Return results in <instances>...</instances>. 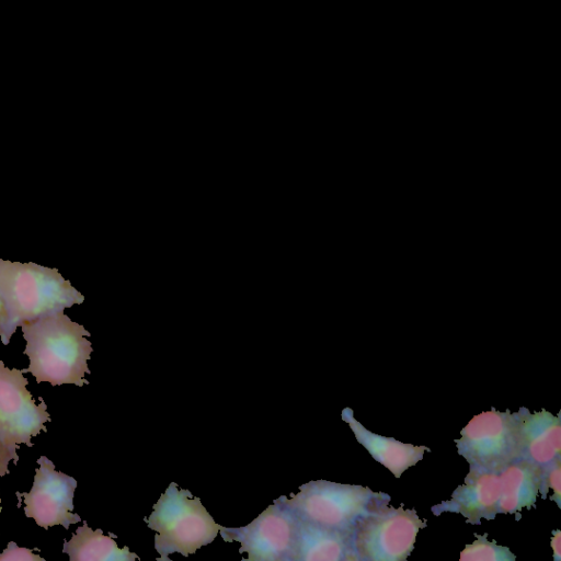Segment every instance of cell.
I'll return each mask as SVG.
<instances>
[{
	"instance_id": "cell-2",
	"label": "cell",
	"mask_w": 561,
	"mask_h": 561,
	"mask_svg": "<svg viewBox=\"0 0 561 561\" xmlns=\"http://www.w3.org/2000/svg\"><path fill=\"white\" fill-rule=\"evenodd\" d=\"M0 298L7 311L5 322L0 327V339L4 345L24 322L84 301L83 295L57 268L2 259Z\"/></svg>"
},
{
	"instance_id": "cell-12",
	"label": "cell",
	"mask_w": 561,
	"mask_h": 561,
	"mask_svg": "<svg viewBox=\"0 0 561 561\" xmlns=\"http://www.w3.org/2000/svg\"><path fill=\"white\" fill-rule=\"evenodd\" d=\"M357 560L353 533L329 529L298 518L290 561Z\"/></svg>"
},
{
	"instance_id": "cell-17",
	"label": "cell",
	"mask_w": 561,
	"mask_h": 561,
	"mask_svg": "<svg viewBox=\"0 0 561 561\" xmlns=\"http://www.w3.org/2000/svg\"><path fill=\"white\" fill-rule=\"evenodd\" d=\"M552 491L551 500L560 507L561 503V456L540 469L539 492L545 500Z\"/></svg>"
},
{
	"instance_id": "cell-15",
	"label": "cell",
	"mask_w": 561,
	"mask_h": 561,
	"mask_svg": "<svg viewBox=\"0 0 561 561\" xmlns=\"http://www.w3.org/2000/svg\"><path fill=\"white\" fill-rule=\"evenodd\" d=\"M103 535L102 529L92 530L87 522L77 528L69 541L64 540L62 553L70 561H134L140 558L129 551V548H118L114 538L116 535Z\"/></svg>"
},
{
	"instance_id": "cell-5",
	"label": "cell",
	"mask_w": 561,
	"mask_h": 561,
	"mask_svg": "<svg viewBox=\"0 0 561 561\" xmlns=\"http://www.w3.org/2000/svg\"><path fill=\"white\" fill-rule=\"evenodd\" d=\"M27 383L22 370L10 369L0 359V477L10 473V461L18 463L19 445L32 447L31 438L46 432L45 423L50 421L43 398L35 404Z\"/></svg>"
},
{
	"instance_id": "cell-10",
	"label": "cell",
	"mask_w": 561,
	"mask_h": 561,
	"mask_svg": "<svg viewBox=\"0 0 561 561\" xmlns=\"http://www.w3.org/2000/svg\"><path fill=\"white\" fill-rule=\"evenodd\" d=\"M499 472L470 466L465 483L453 492L450 500L432 506V513H458L472 525H480L482 518L494 519L500 500Z\"/></svg>"
},
{
	"instance_id": "cell-21",
	"label": "cell",
	"mask_w": 561,
	"mask_h": 561,
	"mask_svg": "<svg viewBox=\"0 0 561 561\" xmlns=\"http://www.w3.org/2000/svg\"><path fill=\"white\" fill-rule=\"evenodd\" d=\"M1 510H2V507H1V499H0V513H1Z\"/></svg>"
},
{
	"instance_id": "cell-7",
	"label": "cell",
	"mask_w": 561,
	"mask_h": 561,
	"mask_svg": "<svg viewBox=\"0 0 561 561\" xmlns=\"http://www.w3.org/2000/svg\"><path fill=\"white\" fill-rule=\"evenodd\" d=\"M455 439L458 454L471 467L500 471L520 458V440L516 413L495 409L473 416Z\"/></svg>"
},
{
	"instance_id": "cell-20",
	"label": "cell",
	"mask_w": 561,
	"mask_h": 561,
	"mask_svg": "<svg viewBox=\"0 0 561 561\" xmlns=\"http://www.w3.org/2000/svg\"><path fill=\"white\" fill-rule=\"evenodd\" d=\"M7 319V311L4 308V305L0 298V327L5 322Z\"/></svg>"
},
{
	"instance_id": "cell-8",
	"label": "cell",
	"mask_w": 561,
	"mask_h": 561,
	"mask_svg": "<svg viewBox=\"0 0 561 561\" xmlns=\"http://www.w3.org/2000/svg\"><path fill=\"white\" fill-rule=\"evenodd\" d=\"M298 518L280 496L255 519L243 527L220 526L227 542L238 541L245 561H290L295 547Z\"/></svg>"
},
{
	"instance_id": "cell-1",
	"label": "cell",
	"mask_w": 561,
	"mask_h": 561,
	"mask_svg": "<svg viewBox=\"0 0 561 561\" xmlns=\"http://www.w3.org/2000/svg\"><path fill=\"white\" fill-rule=\"evenodd\" d=\"M26 341L23 354L30 358L28 368L36 382L47 381L51 386L89 383L84 375L90 374L88 360L92 353L90 332L73 322L62 311H57L22 325Z\"/></svg>"
},
{
	"instance_id": "cell-6",
	"label": "cell",
	"mask_w": 561,
	"mask_h": 561,
	"mask_svg": "<svg viewBox=\"0 0 561 561\" xmlns=\"http://www.w3.org/2000/svg\"><path fill=\"white\" fill-rule=\"evenodd\" d=\"M426 527L415 510L382 505L360 517L353 529L357 560L404 561L414 548L416 535Z\"/></svg>"
},
{
	"instance_id": "cell-9",
	"label": "cell",
	"mask_w": 561,
	"mask_h": 561,
	"mask_svg": "<svg viewBox=\"0 0 561 561\" xmlns=\"http://www.w3.org/2000/svg\"><path fill=\"white\" fill-rule=\"evenodd\" d=\"M37 463L39 467L35 470L31 491L15 492V495L23 496L25 516L35 519L38 526L48 529L61 525L68 529L81 520L78 514L72 513L77 481L56 471L53 461L45 456L39 457Z\"/></svg>"
},
{
	"instance_id": "cell-4",
	"label": "cell",
	"mask_w": 561,
	"mask_h": 561,
	"mask_svg": "<svg viewBox=\"0 0 561 561\" xmlns=\"http://www.w3.org/2000/svg\"><path fill=\"white\" fill-rule=\"evenodd\" d=\"M280 499L301 520L353 533L360 517L388 504L391 497L367 486L317 480L300 485L290 499L284 495Z\"/></svg>"
},
{
	"instance_id": "cell-14",
	"label": "cell",
	"mask_w": 561,
	"mask_h": 561,
	"mask_svg": "<svg viewBox=\"0 0 561 561\" xmlns=\"http://www.w3.org/2000/svg\"><path fill=\"white\" fill-rule=\"evenodd\" d=\"M540 467L517 458L500 470L497 514H516L535 506L540 483Z\"/></svg>"
},
{
	"instance_id": "cell-18",
	"label": "cell",
	"mask_w": 561,
	"mask_h": 561,
	"mask_svg": "<svg viewBox=\"0 0 561 561\" xmlns=\"http://www.w3.org/2000/svg\"><path fill=\"white\" fill-rule=\"evenodd\" d=\"M0 560L7 561H45L31 549L18 547L14 541H10L8 547L0 553Z\"/></svg>"
},
{
	"instance_id": "cell-19",
	"label": "cell",
	"mask_w": 561,
	"mask_h": 561,
	"mask_svg": "<svg viewBox=\"0 0 561 561\" xmlns=\"http://www.w3.org/2000/svg\"><path fill=\"white\" fill-rule=\"evenodd\" d=\"M551 547L553 549V559L556 561L561 559V552H560V530H556L553 533V536L551 538Z\"/></svg>"
},
{
	"instance_id": "cell-13",
	"label": "cell",
	"mask_w": 561,
	"mask_h": 561,
	"mask_svg": "<svg viewBox=\"0 0 561 561\" xmlns=\"http://www.w3.org/2000/svg\"><path fill=\"white\" fill-rule=\"evenodd\" d=\"M348 423L357 442L368 450L370 456L388 468L396 478H400L409 467L415 466L422 460L426 446H414L401 443L392 437H385L371 433L354 419L353 410L345 408L341 414Z\"/></svg>"
},
{
	"instance_id": "cell-11",
	"label": "cell",
	"mask_w": 561,
	"mask_h": 561,
	"mask_svg": "<svg viewBox=\"0 0 561 561\" xmlns=\"http://www.w3.org/2000/svg\"><path fill=\"white\" fill-rule=\"evenodd\" d=\"M520 440V458L535 465L547 466L561 456L560 415L547 410L530 413L520 408L516 412Z\"/></svg>"
},
{
	"instance_id": "cell-3",
	"label": "cell",
	"mask_w": 561,
	"mask_h": 561,
	"mask_svg": "<svg viewBox=\"0 0 561 561\" xmlns=\"http://www.w3.org/2000/svg\"><path fill=\"white\" fill-rule=\"evenodd\" d=\"M152 508L144 520L157 533L154 549L160 554L157 560L170 561L169 556L175 552L184 557L195 553L210 543L220 529L201 499L179 489L175 482L169 484Z\"/></svg>"
},
{
	"instance_id": "cell-16",
	"label": "cell",
	"mask_w": 561,
	"mask_h": 561,
	"mask_svg": "<svg viewBox=\"0 0 561 561\" xmlns=\"http://www.w3.org/2000/svg\"><path fill=\"white\" fill-rule=\"evenodd\" d=\"M476 540L460 552V561H515L516 557L507 547L488 540V534H474Z\"/></svg>"
}]
</instances>
